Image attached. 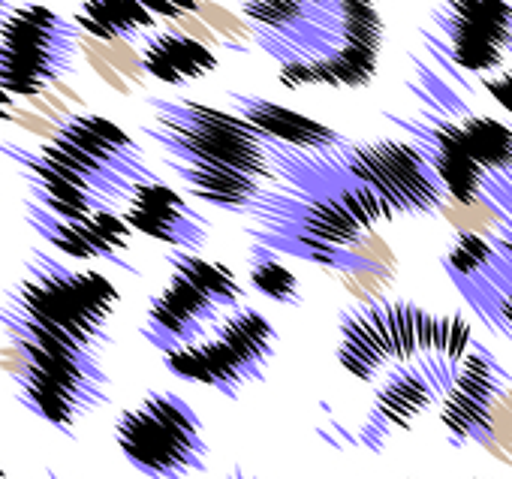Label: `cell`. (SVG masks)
<instances>
[{
	"label": "cell",
	"instance_id": "1",
	"mask_svg": "<svg viewBox=\"0 0 512 479\" xmlns=\"http://www.w3.org/2000/svg\"><path fill=\"white\" fill-rule=\"evenodd\" d=\"M269 157L284 187H266L250 211L256 220L253 242L335 272L374 269L359 248L380 223L395 217L392 208L368 184L344 172L335 148L302 151L269 139Z\"/></svg>",
	"mask_w": 512,
	"mask_h": 479
},
{
	"label": "cell",
	"instance_id": "2",
	"mask_svg": "<svg viewBox=\"0 0 512 479\" xmlns=\"http://www.w3.org/2000/svg\"><path fill=\"white\" fill-rule=\"evenodd\" d=\"M473 347L470 323L416 302H365L338 317V362L359 383L383 380L395 365H419L449 395Z\"/></svg>",
	"mask_w": 512,
	"mask_h": 479
},
{
	"label": "cell",
	"instance_id": "3",
	"mask_svg": "<svg viewBox=\"0 0 512 479\" xmlns=\"http://www.w3.org/2000/svg\"><path fill=\"white\" fill-rule=\"evenodd\" d=\"M253 40L287 88H368L380 67L386 25L377 0H320L284 31L253 28Z\"/></svg>",
	"mask_w": 512,
	"mask_h": 479
},
{
	"label": "cell",
	"instance_id": "4",
	"mask_svg": "<svg viewBox=\"0 0 512 479\" xmlns=\"http://www.w3.org/2000/svg\"><path fill=\"white\" fill-rule=\"evenodd\" d=\"M4 308L100 356L112 344L109 320L118 308V290L97 272H73L49 254L31 251Z\"/></svg>",
	"mask_w": 512,
	"mask_h": 479
},
{
	"label": "cell",
	"instance_id": "5",
	"mask_svg": "<svg viewBox=\"0 0 512 479\" xmlns=\"http://www.w3.org/2000/svg\"><path fill=\"white\" fill-rule=\"evenodd\" d=\"M151 124L145 136L160 145L166 160L193 166H226L247 172L260 181H272L275 163L269 157V136H263L235 109H217L196 100L151 97Z\"/></svg>",
	"mask_w": 512,
	"mask_h": 479
},
{
	"label": "cell",
	"instance_id": "6",
	"mask_svg": "<svg viewBox=\"0 0 512 479\" xmlns=\"http://www.w3.org/2000/svg\"><path fill=\"white\" fill-rule=\"evenodd\" d=\"M121 455L148 479H187L205 470L208 443L199 413L175 392L154 389L115 422Z\"/></svg>",
	"mask_w": 512,
	"mask_h": 479
},
{
	"label": "cell",
	"instance_id": "7",
	"mask_svg": "<svg viewBox=\"0 0 512 479\" xmlns=\"http://www.w3.org/2000/svg\"><path fill=\"white\" fill-rule=\"evenodd\" d=\"M40 151L82 175L112 205L130 199L136 184L157 178L142 148L115 121L100 115H61L55 136Z\"/></svg>",
	"mask_w": 512,
	"mask_h": 479
},
{
	"label": "cell",
	"instance_id": "8",
	"mask_svg": "<svg viewBox=\"0 0 512 479\" xmlns=\"http://www.w3.org/2000/svg\"><path fill=\"white\" fill-rule=\"evenodd\" d=\"M73 55L76 31L49 7L25 4L0 19V88L16 97H43L73 70Z\"/></svg>",
	"mask_w": 512,
	"mask_h": 479
},
{
	"label": "cell",
	"instance_id": "9",
	"mask_svg": "<svg viewBox=\"0 0 512 479\" xmlns=\"http://www.w3.org/2000/svg\"><path fill=\"white\" fill-rule=\"evenodd\" d=\"M335 160L347 175L368 184L392 214L431 217L443 208L446 190L416 142L401 139H368L344 142L335 148Z\"/></svg>",
	"mask_w": 512,
	"mask_h": 479
},
{
	"label": "cell",
	"instance_id": "10",
	"mask_svg": "<svg viewBox=\"0 0 512 479\" xmlns=\"http://www.w3.org/2000/svg\"><path fill=\"white\" fill-rule=\"evenodd\" d=\"M509 371L485 347H470L458 377L443 398L440 422L452 446H491L497 434V410L509 392Z\"/></svg>",
	"mask_w": 512,
	"mask_h": 479
},
{
	"label": "cell",
	"instance_id": "11",
	"mask_svg": "<svg viewBox=\"0 0 512 479\" xmlns=\"http://www.w3.org/2000/svg\"><path fill=\"white\" fill-rule=\"evenodd\" d=\"M449 58L476 76H491L512 52V7L506 0H440L431 10Z\"/></svg>",
	"mask_w": 512,
	"mask_h": 479
},
{
	"label": "cell",
	"instance_id": "12",
	"mask_svg": "<svg viewBox=\"0 0 512 479\" xmlns=\"http://www.w3.org/2000/svg\"><path fill=\"white\" fill-rule=\"evenodd\" d=\"M226 311L208 299L199 287H193L181 275H169V284L151 299L145 323H142V338L160 350H181L199 341H208Z\"/></svg>",
	"mask_w": 512,
	"mask_h": 479
},
{
	"label": "cell",
	"instance_id": "13",
	"mask_svg": "<svg viewBox=\"0 0 512 479\" xmlns=\"http://www.w3.org/2000/svg\"><path fill=\"white\" fill-rule=\"evenodd\" d=\"M386 118L392 124H401L407 133L416 136V145L431 160V166H434L449 199H455L461 205H476V202L491 205V181L479 169V163L470 157L464 136H461L455 121H443V118L416 121V118L395 115V112L392 115L386 112Z\"/></svg>",
	"mask_w": 512,
	"mask_h": 479
},
{
	"label": "cell",
	"instance_id": "14",
	"mask_svg": "<svg viewBox=\"0 0 512 479\" xmlns=\"http://www.w3.org/2000/svg\"><path fill=\"white\" fill-rule=\"evenodd\" d=\"M124 217L133 226V232L163 242L172 251L199 254V248L208 242V220L178 190L157 178L136 184L133 196L127 199Z\"/></svg>",
	"mask_w": 512,
	"mask_h": 479
},
{
	"label": "cell",
	"instance_id": "15",
	"mask_svg": "<svg viewBox=\"0 0 512 479\" xmlns=\"http://www.w3.org/2000/svg\"><path fill=\"white\" fill-rule=\"evenodd\" d=\"M446 392L434 383V377L419 365H395L377 386L374 407L362 425L359 440L380 452L395 431L410 428L431 404L443 401Z\"/></svg>",
	"mask_w": 512,
	"mask_h": 479
},
{
	"label": "cell",
	"instance_id": "16",
	"mask_svg": "<svg viewBox=\"0 0 512 479\" xmlns=\"http://www.w3.org/2000/svg\"><path fill=\"white\" fill-rule=\"evenodd\" d=\"M226 97L232 100L238 115H244L256 130L278 145L302 148V151H332L347 142L335 127H329L305 112H296L290 106H281L275 100L244 94V91H229Z\"/></svg>",
	"mask_w": 512,
	"mask_h": 479
},
{
	"label": "cell",
	"instance_id": "17",
	"mask_svg": "<svg viewBox=\"0 0 512 479\" xmlns=\"http://www.w3.org/2000/svg\"><path fill=\"white\" fill-rule=\"evenodd\" d=\"M0 154H7L10 160H16L25 169V181H28L34 199L64 220H85L100 208H115L94 190H88V187L76 184L73 178H67L64 172H58L40 151H28V148L10 145V142H0Z\"/></svg>",
	"mask_w": 512,
	"mask_h": 479
},
{
	"label": "cell",
	"instance_id": "18",
	"mask_svg": "<svg viewBox=\"0 0 512 479\" xmlns=\"http://www.w3.org/2000/svg\"><path fill=\"white\" fill-rule=\"evenodd\" d=\"M163 365L175 377H181L187 383L208 386V389H214V392H220L226 398H238L241 389L256 383V377L250 374L244 359L217 335H211L208 341L163 353Z\"/></svg>",
	"mask_w": 512,
	"mask_h": 479
},
{
	"label": "cell",
	"instance_id": "19",
	"mask_svg": "<svg viewBox=\"0 0 512 479\" xmlns=\"http://www.w3.org/2000/svg\"><path fill=\"white\" fill-rule=\"evenodd\" d=\"M142 70L166 85H184L217 70L220 58L199 37L181 28L151 31L142 46Z\"/></svg>",
	"mask_w": 512,
	"mask_h": 479
},
{
	"label": "cell",
	"instance_id": "20",
	"mask_svg": "<svg viewBox=\"0 0 512 479\" xmlns=\"http://www.w3.org/2000/svg\"><path fill=\"white\" fill-rule=\"evenodd\" d=\"M166 166L181 178V184L190 190V196H196L214 208H223L229 214H247L250 217V211L266 193V181L253 178L247 172H238V169L193 166V163H178V160H166Z\"/></svg>",
	"mask_w": 512,
	"mask_h": 479
},
{
	"label": "cell",
	"instance_id": "21",
	"mask_svg": "<svg viewBox=\"0 0 512 479\" xmlns=\"http://www.w3.org/2000/svg\"><path fill=\"white\" fill-rule=\"evenodd\" d=\"M13 383L19 389L22 404L31 413H37L40 419H46L49 425H55L58 431H64L67 437H76L79 419L94 413L79 395H73L70 389L52 383L49 377H43L37 368H31L25 362H19V371L13 374Z\"/></svg>",
	"mask_w": 512,
	"mask_h": 479
},
{
	"label": "cell",
	"instance_id": "22",
	"mask_svg": "<svg viewBox=\"0 0 512 479\" xmlns=\"http://www.w3.org/2000/svg\"><path fill=\"white\" fill-rule=\"evenodd\" d=\"M214 335L223 338L244 359V365L250 368L256 383L266 377V368L278 353V329L263 311L241 305L220 320Z\"/></svg>",
	"mask_w": 512,
	"mask_h": 479
},
{
	"label": "cell",
	"instance_id": "23",
	"mask_svg": "<svg viewBox=\"0 0 512 479\" xmlns=\"http://www.w3.org/2000/svg\"><path fill=\"white\" fill-rule=\"evenodd\" d=\"M76 22L97 43H130L142 34H151L157 16L139 0H82Z\"/></svg>",
	"mask_w": 512,
	"mask_h": 479
},
{
	"label": "cell",
	"instance_id": "24",
	"mask_svg": "<svg viewBox=\"0 0 512 479\" xmlns=\"http://www.w3.org/2000/svg\"><path fill=\"white\" fill-rule=\"evenodd\" d=\"M169 263V272L172 275H181L187 278L193 287H199L208 299H214L226 314L241 308L244 302V287L238 284L235 272L223 263H211L193 251H169L166 257Z\"/></svg>",
	"mask_w": 512,
	"mask_h": 479
},
{
	"label": "cell",
	"instance_id": "25",
	"mask_svg": "<svg viewBox=\"0 0 512 479\" xmlns=\"http://www.w3.org/2000/svg\"><path fill=\"white\" fill-rule=\"evenodd\" d=\"M247 278H250V287L278 302V305H302V284L299 278L275 257V251L256 245L250 248V266H247Z\"/></svg>",
	"mask_w": 512,
	"mask_h": 479
},
{
	"label": "cell",
	"instance_id": "26",
	"mask_svg": "<svg viewBox=\"0 0 512 479\" xmlns=\"http://www.w3.org/2000/svg\"><path fill=\"white\" fill-rule=\"evenodd\" d=\"M25 217L31 223V229H37L49 245H55L58 251H64L67 257L76 260H94V251L88 245V238L79 229V220H64L58 214H52L49 208H43L37 199L25 202Z\"/></svg>",
	"mask_w": 512,
	"mask_h": 479
},
{
	"label": "cell",
	"instance_id": "27",
	"mask_svg": "<svg viewBox=\"0 0 512 479\" xmlns=\"http://www.w3.org/2000/svg\"><path fill=\"white\" fill-rule=\"evenodd\" d=\"M320 0H241V16L263 31H284L305 22Z\"/></svg>",
	"mask_w": 512,
	"mask_h": 479
},
{
	"label": "cell",
	"instance_id": "28",
	"mask_svg": "<svg viewBox=\"0 0 512 479\" xmlns=\"http://www.w3.org/2000/svg\"><path fill=\"white\" fill-rule=\"evenodd\" d=\"M145 4L157 19H172V22H181L187 16H196L208 0H139Z\"/></svg>",
	"mask_w": 512,
	"mask_h": 479
},
{
	"label": "cell",
	"instance_id": "29",
	"mask_svg": "<svg viewBox=\"0 0 512 479\" xmlns=\"http://www.w3.org/2000/svg\"><path fill=\"white\" fill-rule=\"evenodd\" d=\"M482 85H485V91L491 94V100H494L500 109H506V112L512 115V67H509L506 73L485 76Z\"/></svg>",
	"mask_w": 512,
	"mask_h": 479
},
{
	"label": "cell",
	"instance_id": "30",
	"mask_svg": "<svg viewBox=\"0 0 512 479\" xmlns=\"http://www.w3.org/2000/svg\"><path fill=\"white\" fill-rule=\"evenodd\" d=\"M13 121H16L19 127H25V130L37 133V136H46V139H52V136H55V130H58V124H55L52 118L40 115V112H25V109H16V112H13Z\"/></svg>",
	"mask_w": 512,
	"mask_h": 479
},
{
	"label": "cell",
	"instance_id": "31",
	"mask_svg": "<svg viewBox=\"0 0 512 479\" xmlns=\"http://www.w3.org/2000/svg\"><path fill=\"white\" fill-rule=\"evenodd\" d=\"M488 329H491L494 335H500V338H509V341H512V293L500 302V308L494 311V317H491Z\"/></svg>",
	"mask_w": 512,
	"mask_h": 479
},
{
	"label": "cell",
	"instance_id": "32",
	"mask_svg": "<svg viewBox=\"0 0 512 479\" xmlns=\"http://www.w3.org/2000/svg\"><path fill=\"white\" fill-rule=\"evenodd\" d=\"M13 112H16V106H13V94L0 88V121H13Z\"/></svg>",
	"mask_w": 512,
	"mask_h": 479
},
{
	"label": "cell",
	"instance_id": "33",
	"mask_svg": "<svg viewBox=\"0 0 512 479\" xmlns=\"http://www.w3.org/2000/svg\"><path fill=\"white\" fill-rule=\"evenodd\" d=\"M497 242H500V248H503L506 254H512V220H506V229L497 235Z\"/></svg>",
	"mask_w": 512,
	"mask_h": 479
},
{
	"label": "cell",
	"instance_id": "34",
	"mask_svg": "<svg viewBox=\"0 0 512 479\" xmlns=\"http://www.w3.org/2000/svg\"><path fill=\"white\" fill-rule=\"evenodd\" d=\"M223 479H253V476H247V473H241V470H232V473L223 476Z\"/></svg>",
	"mask_w": 512,
	"mask_h": 479
},
{
	"label": "cell",
	"instance_id": "35",
	"mask_svg": "<svg viewBox=\"0 0 512 479\" xmlns=\"http://www.w3.org/2000/svg\"><path fill=\"white\" fill-rule=\"evenodd\" d=\"M7 16V0H0V19Z\"/></svg>",
	"mask_w": 512,
	"mask_h": 479
},
{
	"label": "cell",
	"instance_id": "36",
	"mask_svg": "<svg viewBox=\"0 0 512 479\" xmlns=\"http://www.w3.org/2000/svg\"><path fill=\"white\" fill-rule=\"evenodd\" d=\"M0 479H4V467H0Z\"/></svg>",
	"mask_w": 512,
	"mask_h": 479
},
{
	"label": "cell",
	"instance_id": "37",
	"mask_svg": "<svg viewBox=\"0 0 512 479\" xmlns=\"http://www.w3.org/2000/svg\"><path fill=\"white\" fill-rule=\"evenodd\" d=\"M509 58H512V52H509Z\"/></svg>",
	"mask_w": 512,
	"mask_h": 479
}]
</instances>
